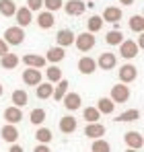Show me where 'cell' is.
<instances>
[{
    "mask_svg": "<svg viewBox=\"0 0 144 152\" xmlns=\"http://www.w3.org/2000/svg\"><path fill=\"white\" fill-rule=\"evenodd\" d=\"M97 39L93 33H89V31H84V33H80V35H74V45H76V50L82 51V53H87V51H91L95 48Z\"/></svg>",
    "mask_w": 144,
    "mask_h": 152,
    "instance_id": "cell-1",
    "label": "cell"
},
{
    "mask_svg": "<svg viewBox=\"0 0 144 152\" xmlns=\"http://www.w3.org/2000/svg\"><path fill=\"white\" fill-rule=\"evenodd\" d=\"M2 39H4V43H6L8 48H10V45H21L25 41V31L17 25L8 27V29L4 31V37H2Z\"/></svg>",
    "mask_w": 144,
    "mask_h": 152,
    "instance_id": "cell-2",
    "label": "cell"
},
{
    "mask_svg": "<svg viewBox=\"0 0 144 152\" xmlns=\"http://www.w3.org/2000/svg\"><path fill=\"white\" fill-rule=\"evenodd\" d=\"M109 99L113 101V105H118V103H128V99H130V88H128L126 84L118 82L115 86H111V95H109Z\"/></svg>",
    "mask_w": 144,
    "mask_h": 152,
    "instance_id": "cell-3",
    "label": "cell"
},
{
    "mask_svg": "<svg viewBox=\"0 0 144 152\" xmlns=\"http://www.w3.org/2000/svg\"><path fill=\"white\" fill-rule=\"evenodd\" d=\"M123 142L128 144L130 150H142V146H144L142 134H140V132H134V129H130V132L123 134Z\"/></svg>",
    "mask_w": 144,
    "mask_h": 152,
    "instance_id": "cell-4",
    "label": "cell"
},
{
    "mask_svg": "<svg viewBox=\"0 0 144 152\" xmlns=\"http://www.w3.org/2000/svg\"><path fill=\"white\" fill-rule=\"evenodd\" d=\"M95 62H97V68H101V70H113L115 64H118V58H115L113 51H103Z\"/></svg>",
    "mask_w": 144,
    "mask_h": 152,
    "instance_id": "cell-5",
    "label": "cell"
},
{
    "mask_svg": "<svg viewBox=\"0 0 144 152\" xmlns=\"http://www.w3.org/2000/svg\"><path fill=\"white\" fill-rule=\"evenodd\" d=\"M138 53H140V50H138L136 41H132V39H123V41L120 43V56H121V58H126V60H134Z\"/></svg>",
    "mask_w": 144,
    "mask_h": 152,
    "instance_id": "cell-6",
    "label": "cell"
},
{
    "mask_svg": "<svg viewBox=\"0 0 144 152\" xmlns=\"http://www.w3.org/2000/svg\"><path fill=\"white\" fill-rule=\"evenodd\" d=\"M62 8L66 10L68 17H80V15L87 10V4H84L82 0H68V2H64Z\"/></svg>",
    "mask_w": 144,
    "mask_h": 152,
    "instance_id": "cell-7",
    "label": "cell"
},
{
    "mask_svg": "<svg viewBox=\"0 0 144 152\" xmlns=\"http://www.w3.org/2000/svg\"><path fill=\"white\" fill-rule=\"evenodd\" d=\"M136 78H138V70H136L134 64H123L120 68V82L121 84H130Z\"/></svg>",
    "mask_w": 144,
    "mask_h": 152,
    "instance_id": "cell-8",
    "label": "cell"
},
{
    "mask_svg": "<svg viewBox=\"0 0 144 152\" xmlns=\"http://www.w3.org/2000/svg\"><path fill=\"white\" fill-rule=\"evenodd\" d=\"M15 19H17V27L25 29L27 25H31V23H33V12H31L27 6H21V8H17Z\"/></svg>",
    "mask_w": 144,
    "mask_h": 152,
    "instance_id": "cell-9",
    "label": "cell"
},
{
    "mask_svg": "<svg viewBox=\"0 0 144 152\" xmlns=\"http://www.w3.org/2000/svg\"><path fill=\"white\" fill-rule=\"evenodd\" d=\"M23 64L27 66V68L41 70L48 62H46V58H43V56H37V53H27V56H23Z\"/></svg>",
    "mask_w": 144,
    "mask_h": 152,
    "instance_id": "cell-10",
    "label": "cell"
},
{
    "mask_svg": "<svg viewBox=\"0 0 144 152\" xmlns=\"http://www.w3.org/2000/svg\"><path fill=\"white\" fill-rule=\"evenodd\" d=\"M84 136L87 138H91V140H101L103 136H105V126L103 124H87L84 127Z\"/></svg>",
    "mask_w": 144,
    "mask_h": 152,
    "instance_id": "cell-11",
    "label": "cell"
},
{
    "mask_svg": "<svg viewBox=\"0 0 144 152\" xmlns=\"http://www.w3.org/2000/svg\"><path fill=\"white\" fill-rule=\"evenodd\" d=\"M62 103H64V107H66L68 111H76V109H80V103H82V99H80V95H78V93H72V91H68V93L64 95Z\"/></svg>",
    "mask_w": 144,
    "mask_h": 152,
    "instance_id": "cell-12",
    "label": "cell"
},
{
    "mask_svg": "<svg viewBox=\"0 0 144 152\" xmlns=\"http://www.w3.org/2000/svg\"><path fill=\"white\" fill-rule=\"evenodd\" d=\"M43 58H46V62H49L51 66H58V64L66 58V51L62 50V48H58V45H56V48H49L48 53H46Z\"/></svg>",
    "mask_w": 144,
    "mask_h": 152,
    "instance_id": "cell-13",
    "label": "cell"
},
{
    "mask_svg": "<svg viewBox=\"0 0 144 152\" xmlns=\"http://www.w3.org/2000/svg\"><path fill=\"white\" fill-rule=\"evenodd\" d=\"M21 119H23V111H21V109H17V107H12V105L4 109V121H6L8 126H17Z\"/></svg>",
    "mask_w": 144,
    "mask_h": 152,
    "instance_id": "cell-14",
    "label": "cell"
},
{
    "mask_svg": "<svg viewBox=\"0 0 144 152\" xmlns=\"http://www.w3.org/2000/svg\"><path fill=\"white\" fill-rule=\"evenodd\" d=\"M0 138L4 140V142H8V144H17V140H19V129L17 126H2L0 129Z\"/></svg>",
    "mask_w": 144,
    "mask_h": 152,
    "instance_id": "cell-15",
    "label": "cell"
},
{
    "mask_svg": "<svg viewBox=\"0 0 144 152\" xmlns=\"http://www.w3.org/2000/svg\"><path fill=\"white\" fill-rule=\"evenodd\" d=\"M23 82L27 86H37V84H41V72L35 70V68L23 70Z\"/></svg>",
    "mask_w": 144,
    "mask_h": 152,
    "instance_id": "cell-16",
    "label": "cell"
},
{
    "mask_svg": "<svg viewBox=\"0 0 144 152\" xmlns=\"http://www.w3.org/2000/svg\"><path fill=\"white\" fill-rule=\"evenodd\" d=\"M56 41H58V48H68L74 43V33H72L70 29H60L58 31V35H56Z\"/></svg>",
    "mask_w": 144,
    "mask_h": 152,
    "instance_id": "cell-17",
    "label": "cell"
},
{
    "mask_svg": "<svg viewBox=\"0 0 144 152\" xmlns=\"http://www.w3.org/2000/svg\"><path fill=\"white\" fill-rule=\"evenodd\" d=\"M10 103H12V107H17V109H23L25 105L29 103V95H27V91H23V88H17V91H12V95H10Z\"/></svg>",
    "mask_w": 144,
    "mask_h": 152,
    "instance_id": "cell-18",
    "label": "cell"
},
{
    "mask_svg": "<svg viewBox=\"0 0 144 152\" xmlns=\"http://www.w3.org/2000/svg\"><path fill=\"white\" fill-rule=\"evenodd\" d=\"M101 19H103V23H113V25H115L121 19V8L120 6H107V8L103 10V17H101Z\"/></svg>",
    "mask_w": 144,
    "mask_h": 152,
    "instance_id": "cell-19",
    "label": "cell"
},
{
    "mask_svg": "<svg viewBox=\"0 0 144 152\" xmlns=\"http://www.w3.org/2000/svg\"><path fill=\"white\" fill-rule=\"evenodd\" d=\"M78 70H80L82 74H87V76L93 74V72L97 70V62L91 58V56H82V58L78 60Z\"/></svg>",
    "mask_w": 144,
    "mask_h": 152,
    "instance_id": "cell-20",
    "label": "cell"
},
{
    "mask_svg": "<svg viewBox=\"0 0 144 152\" xmlns=\"http://www.w3.org/2000/svg\"><path fill=\"white\" fill-rule=\"evenodd\" d=\"M19 62H21L19 56H17V53H10V51L0 58V66H2L4 70H15V68L19 66Z\"/></svg>",
    "mask_w": 144,
    "mask_h": 152,
    "instance_id": "cell-21",
    "label": "cell"
},
{
    "mask_svg": "<svg viewBox=\"0 0 144 152\" xmlns=\"http://www.w3.org/2000/svg\"><path fill=\"white\" fill-rule=\"evenodd\" d=\"M76 127H78V121H76L72 115H66V117L60 119V132H62V134H74Z\"/></svg>",
    "mask_w": 144,
    "mask_h": 152,
    "instance_id": "cell-22",
    "label": "cell"
},
{
    "mask_svg": "<svg viewBox=\"0 0 144 152\" xmlns=\"http://www.w3.org/2000/svg\"><path fill=\"white\" fill-rule=\"evenodd\" d=\"M97 111L103 113V115H111V113L115 111V105H113V101H111L109 97H101V99L97 101Z\"/></svg>",
    "mask_w": 144,
    "mask_h": 152,
    "instance_id": "cell-23",
    "label": "cell"
},
{
    "mask_svg": "<svg viewBox=\"0 0 144 152\" xmlns=\"http://www.w3.org/2000/svg\"><path fill=\"white\" fill-rule=\"evenodd\" d=\"M68 86H70V82L62 78V80H60V82H58V84L54 86V93H51L54 101H62V99H64V95L68 93Z\"/></svg>",
    "mask_w": 144,
    "mask_h": 152,
    "instance_id": "cell-24",
    "label": "cell"
},
{
    "mask_svg": "<svg viewBox=\"0 0 144 152\" xmlns=\"http://www.w3.org/2000/svg\"><path fill=\"white\" fill-rule=\"evenodd\" d=\"M54 23H56V17L51 12H48V10H43V12L37 15V25L41 27V29H51Z\"/></svg>",
    "mask_w": 144,
    "mask_h": 152,
    "instance_id": "cell-25",
    "label": "cell"
},
{
    "mask_svg": "<svg viewBox=\"0 0 144 152\" xmlns=\"http://www.w3.org/2000/svg\"><path fill=\"white\" fill-rule=\"evenodd\" d=\"M35 93H37V99L46 101V99L51 97V93H54V84H49V82H41V84L35 86Z\"/></svg>",
    "mask_w": 144,
    "mask_h": 152,
    "instance_id": "cell-26",
    "label": "cell"
},
{
    "mask_svg": "<svg viewBox=\"0 0 144 152\" xmlns=\"http://www.w3.org/2000/svg\"><path fill=\"white\" fill-rule=\"evenodd\" d=\"M46 117H48V113H46V109H41V107H37V109H33V111L29 113V121H31L33 126H41V124L46 121Z\"/></svg>",
    "mask_w": 144,
    "mask_h": 152,
    "instance_id": "cell-27",
    "label": "cell"
},
{
    "mask_svg": "<svg viewBox=\"0 0 144 152\" xmlns=\"http://www.w3.org/2000/svg\"><path fill=\"white\" fill-rule=\"evenodd\" d=\"M51 138H54L51 129H48V127H37V132H35V140H37V144H46V146H48L49 142H51Z\"/></svg>",
    "mask_w": 144,
    "mask_h": 152,
    "instance_id": "cell-28",
    "label": "cell"
},
{
    "mask_svg": "<svg viewBox=\"0 0 144 152\" xmlns=\"http://www.w3.org/2000/svg\"><path fill=\"white\" fill-rule=\"evenodd\" d=\"M105 41H107L109 45H120L121 41H123V33H121V29H111V31H107Z\"/></svg>",
    "mask_w": 144,
    "mask_h": 152,
    "instance_id": "cell-29",
    "label": "cell"
},
{
    "mask_svg": "<svg viewBox=\"0 0 144 152\" xmlns=\"http://www.w3.org/2000/svg\"><path fill=\"white\" fill-rule=\"evenodd\" d=\"M17 12V4L12 0H0V15L2 17H15Z\"/></svg>",
    "mask_w": 144,
    "mask_h": 152,
    "instance_id": "cell-30",
    "label": "cell"
},
{
    "mask_svg": "<svg viewBox=\"0 0 144 152\" xmlns=\"http://www.w3.org/2000/svg\"><path fill=\"white\" fill-rule=\"evenodd\" d=\"M46 78H48L49 84H58L62 80V70L58 66H49L48 70H46Z\"/></svg>",
    "mask_w": 144,
    "mask_h": 152,
    "instance_id": "cell-31",
    "label": "cell"
},
{
    "mask_svg": "<svg viewBox=\"0 0 144 152\" xmlns=\"http://www.w3.org/2000/svg\"><path fill=\"white\" fill-rule=\"evenodd\" d=\"M136 119H140V111H138V109H128V111L120 113V117H118L115 121H123V124H128V121H136Z\"/></svg>",
    "mask_w": 144,
    "mask_h": 152,
    "instance_id": "cell-32",
    "label": "cell"
},
{
    "mask_svg": "<svg viewBox=\"0 0 144 152\" xmlns=\"http://www.w3.org/2000/svg\"><path fill=\"white\" fill-rule=\"evenodd\" d=\"M130 29H132L134 33H140V35H142V31H144V17L142 15L130 17Z\"/></svg>",
    "mask_w": 144,
    "mask_h": 152,
    "instance_id": "cell-33",
    "label": "cell"
},
{
    "mask_svg": "<svg viewBox=\"0 0 144 152\" xmlns=\"http://www.w3.org/2000/svg\"><path fill=\"white\" fill-rule=\"evenodd\" d=\"M87 29H89V33H93V35H95L99 29H103V19H101L99 15H93V17L87 21Z\"/></svg>",
    "mask_w": 144,
    "mask_h": 152,
    "instance_id": "cell-34",
    "label": "cell"
},
{
    "mask_svg": "<svg viewBox=\"0 0 144 152\" xmlns=\"http://www.w3.org/2000/svg\"><path fill=\"white\" fill-rule=\"evenodd\" d=\"M82 117H84L89 124H97V121L101 119V113L97 111V107H87V109L82 111Z\"/></svg>",
    "mask_w": 144,
    "mask_h": 152,
    "instance_id": "cell-35",
    "label": "cell"
},
{
    "mask_svg": "<svg viewBox=\"0 0 144 152\" xmlns=\"http://www.w3.org/2000/svg\"><path fill=\"white\" fill-rule=\"evenodd\" d=\"M91 152H111V144L107 140H93V146H91Z\"/></svg>",
    "mask_w": 144,
    "mask_h": 152,
    "instance_id": "cell-36",
    "label": "cell"
},
{
    "mask_svg": "<svg viewBox=\"0 0 144 152\" xmlns=\"http://www.w3.org/2000/svg\"><path fill=\"white\" fill-rule=\"evenodd\" d=\"M43 6H46V10L48 12H56V10H60L62 6H64V0H43Z\"/></svg>",
    "mask_w": 144,
    "mask_h": 152,
    "instance_id": "cell-37",
    "label": "cell"
},
{
    "mask_svg": "<svg viewBox=\"0 0 144 152\" xmlns=\"http://www.w3.org/2000/svg\"><path fill=\"white\" fill-rule=\"evenodd\" d=\"M43 6V0H27V8L31 10V12H35V10H39Z\"/></svg>",
    "mask_w": 144,
    "mask_h": 152,
    "instance_id": "cell-38",
    "label": "cell"
},
{
    "mask_svg": "<svg viewBox=\"0 0 144 152\" xmlns=\"http://www.w3.org/2000/svg\"><path fill=\"white\" fill-rule=\"evenodd\" d=\"M4 53H8V45H6V43H4V39L0 37V58H2Z\"/></svg>",
    "mask_w": 144,
    "mask_h": 152,
    "instance_id": "cell-39",
    "label": "cell"
},
{
    "mask_svg": "<svg viewBox=\"0 0 144 152\" xmlns=\"http://www.w3.org/2000/svg\"><path fill=\"white\" fill-rule=\"evenodd\" d=\"M33 152H51V150H49V146H46V144H37L33 148Z\"/></svg>",
    "mask_w": 144,
    "mask_h": 152,
    "instance_id": "cell-40",
    "label": "cell"
},
{
    "mask_svg": "<svg viewBox=\"0 0 144 152\" xmlns=\"http://www.w3.org/2000/svg\"><path fill=\"white\" fill-rule=\"evenodd\" d=\"M8 152H23V146L21 144H10V150Z\"/></svg>",
    "mask_w": 144,
    "mask_h": 152,
    "instance_id": "cell-41",
    "label": "cell"
},
{
    "mask_svg": "<svg viewBox=\"0 0 144 152\" xmlns=\"http://www.w3.org/2000/svg\"><path fill=\"white\" fill-rule=\"evenodd\" d=\"M120 4H123V6H130V4H134V0H120Z\"/></svg>",
    "mask_w": 144,
    "mask_h": 152,
    "instance_id": "cell-42",
    "label": "cell"
},
{
    "mask_svg": "<svg viewBox=\"0 0 144 152\" xmlns=\"http://www.w3.org/2000/svg\"><path fill=\"white\" fill-rule=\"evenodd\" d=\"M126 152H140V150H130V148H128V150H126Z\"/></svg>",
    "mask_w": 144,
    "mask_h": 152,
    "instance_id": "cell-43",
    "label": "cell"
},
{
    "mask_svg": "<svg viewBox=\"0 0 144 152\" xmlns=\"http://www.w3.org/2000/svg\"><path fill=\"white\" fill-rule=\"evenodd\" d=\"M2 91H4V88H2V84H0V97H2Z\"/></svg>",
    "mask_w": 144,
    "mask_h": 152,
    "instance_id": "cell-44",
    "label": "cell"
},
{
    "mask_svg": "<svg viewBox=\"0 0 144 152\" xmlns=\"http://www.w3.org/2000/svg\"><path fill=\"white\" fill-rule=\"evenodd\" d=\"M82 2H87V0H82Z\"/></svg>",
    "mask_w": 144,
    "mask_h": 152,
    "instance_id": "cell-45",
    "label": "cell"
}]
</instances>
